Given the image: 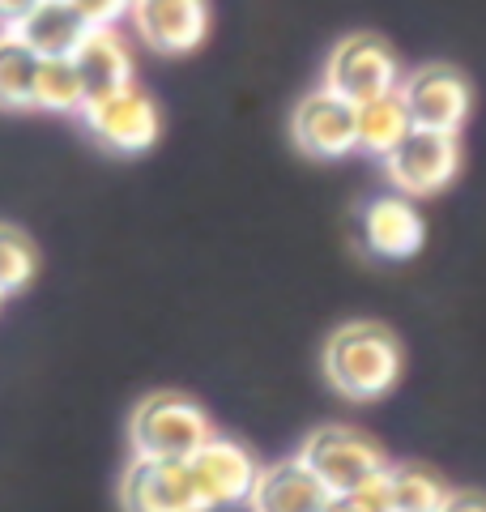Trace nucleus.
I'll return each mask as SVG.
<instances>
[{
  "mask_svg": "<svg viewBox=\"0 0 486 512\" xmlns=\"http://www.w3.org/2000/svg\"><path fill=\"white\" fill-rule=\"evenodd\" d=\"M90 22L73 0H43V5L22 22V43L39 60H73L77 47L90 39Z\"/></svg>",
  "mask_w": 486,
  "mask_h": 512,
  "instance_id": "obj_15",
  "label": "nucleus"
},
{
  "mask_svg": "<svg viewBox=\"0 0 486 512\" xmlns=\"http://www.w3.org/2000/svg\"><path fill=\"white\" fill-rule=\"evenodd\" d=\"M35 107L43 111H86V86L73 60H43L35 77Z\"/></svg>",
  "mask_w": 486,
  "mask_h": 512,
  "instance_id": "obj_19",
  "label": "nucleus"
},
{
  "mask_svg": "<svg viewBox=\"0 0 486 512\" xmlns=\"http://www.w3.org/2000/svg\"><path fill=\"white\" fill-rule=\"evenodd\" d=\"M324 512H376V508H367L363 500H354V495H337V500L324 508Z\"/></svg>",
  "mask_w": 486,
  "mask_h": 512,
  "instance_id": "obj_24",
  "label": "nucleus"
},
{
  "mask_svg": "<svg viewBox=\"0 0 486 512\" xmlns=\"http://www.w3.org/2000/svg\"><path fill=\"white\" fill-rule=\"evenodd\" d=\"M440 512H486V491H474V487L448 491V500H444Z\"/></svg>",
  "mask_w": 486,
  "mask_h": 512,
  "instance_id": "obj_23",
  "label": "nucleus"
},
{
  "mask_svg": "<svg viewBox=\"0 0 486 512\" xmlns=\"http://www.w3.org/2000/svg\"><path fill=\"white\" fill-rule=\"evenodd\" d=\"M39 64L18 30H0V107H35Z\"/></svg>",
  "mask_w": 486,
  "mask_h": 512,
  "instance_id": "obj_18",
  "label": "nucleus"
},
{
  "mask_svg": "<svg viewBox=\"0 0 486 512\" xmlns=\"http://www.w3.org/2000/svg\"><path fill=\"white\" fill-rule=\"evenodd\" d=\"M35 244L18 227H0V295H18L35 278Z\"/></svg>",
  "mask_w": 486,
  "mask_h": 512,
  "instance_id": "obj_20",
  "label": "nucleus"
},
{
  "mask_svg": "<svg viewBox=\"0 0 486 512\" xmlns=\"http://www.w3.org/2000/svg\"><path fill=\"white\" fill-rule=\"evenodd\" d=\"M77 77L86 86V103H99V99H111L133 86V56H128V43L120 39V30L111 26H99L90 30V39L77 47Z\"/></svg>",
  "mask_w": 486,
  "mask_h": 512,
  "instance_id": "obj_14",
  "label": "nucleus"
},
{
  "mask_svg": "<svg viewBox=\"0 0 486 512\" xmlns=\"http://www.w3.org/2000/svg\"><path fill=\"white\" fill-rule=\"evenodd\" d=\"M401 99L410 111L414 128H431V133H452L465 124L469 107H474V90H469L465 73H457L452 64H423L401 82Z\"/></svg>",
  "mask_w": 486,
  "mask_h": 512,
  "instance_id": "obj_6",
  "label": "nucleus"
},
{
  "mask_svg": "<svg viewBox=\"0 0 486 512\" xmlns=\"http://www.w3.org/2000/svg\"><path fill=\"white\" fill-rule=\"evenodd\" d=\"M0 299H5V295H0Z\"/></svg>",
  "mask_w": 486,
  "mask_h": 512,
  "instance_id": "obj_25",
  "label": "nucleus"
},
{
  "mask_svg": "<svg viewBox=\"0 0 486 512\" xmlns=\"http://www.w3.org/2000/svg\"><path fill=\"white\" fill-rule=\"evenodd\" d=\"M133 26L137 35L162 56H184L201 47L209 30L205 0H133Z\"/></svg>",
  "mask_w": 486,
  "mask_h": 512,
  "instance_id": "obj_11",
  "label": "nucleus"
},
{
  "mask_svg": "<svg viewBox=\"0 0 486 512\" xmlns=\"http://www.w3.org/2000/svg\"><path fill=\"white\" fill-rule=\"evenodd\" d=\"M81 116H86L90 133L99 137V146H107L111 154H141L158 141V107L133 86L111 94V99L86 103Z\"/></svg>",
  "mask_w": 486,
  "mask_h": 512,
  "instance_id": "obj_10",
  "label": "nucleus"
},
{
  "mask_svg": "<svg viewBox=\"0 0 486 512\" xmlns=\"http://www.w3.org/2000/svg\"><path fill=\"white\" fill-rule=\"evenodd\" d=\"M448 491L423 466H388L384 474V508L388 512H440Z\"/></svg>",
  "mask_w": 486,
  "mask_h": 512,
  "instance_id": "obj_17",
  "label": "nucleus"
},
{
  "mask_svg": "<svg viewBox=\"0 0 486 512\" xmlns=\"http://www.w3.org/2000/svg\"><path fill=\"white\" fill-rule=\"evenodd\" d=\"M43 5V0H0V30H22V22Z\"/></svg>",
  "mask_w": 486,
  "mask_h": 512,
  "instance_id": "obj_22",
  "label": "nucleus"
},
{
  "mask_svg": "<svg viewBox=\"0 0 486 512\" xmlns=\"http://www.w3.org/2000/svg\"><path fill=\"white\" fill-rule=\"evenodd\" d=\"M423 214L410 197H380L363 210V244L380 261H405L423 248Z\"/></svg>",
  "mask_w": 486,
  "mask_h": 512,
  "instance_id": "obj_13",
  "label": "nucleus"
},
{
  "mask_svg": "<svg viewBox=\"0 0 486 512\" xmlns=\"http://www.w3.org/2000/svg\"><path fill=\"white\" fill-rule=\"evenodd\" d=\"M461 167V150L452 133H431V128H414L401 146L384 158V175L401 197H435L452 184Z\"/></svg>",
  "mask_w": 486,
  "mask_h": 512,
  "instance_id": "obj_5",
  "label": "nucleus"
},
{
  "mask_svg": "<svg viewBox=\"0 0 486 512\" xmlns=\"http://www.w3.org/2000/svg\"><path fill=\"white\" fill-rule=\"evenodd\" d=\"M299 461L320 478L333 500L337 495H359L363 487H371L388 470V457L363 436V431L337 427V423L316 427L312 436L303 440Z\"/></svg>",
  "mask_w": 486,
  "mask_h": 512,
  "instance_id": "obj_3",
  "label": "nucleus"
},
{
  "mask_svg": "<svg viewBox=\"0 0 486 512\" xmlns=\"http://www.w3.org/2000/svg\"><path fill=\"white\" fill-rule=\"evenodd\" d=\"M295 146L312 158H346L359 150V107L337 99L329 90H316L295 107L290 120Z\"/></svg>",
  "mask_w": 486,
  "mask_h": 512,
  "instance_id": "obj_9",
  "label": "nucleus"
},
{
  "mask_svg": "<svg viewBox=\"0 0 486 512\" xmlns=\"http://www.w3.org/2000/svg\"><path fill=\"white\" fill-rule=\"evenodd\" d=\"M73 5L86 13V22L99 30V26H116L120 13L133 9V0H73Z\"/></svg>",
  "mask_w": 486,
  "mask_h": 512,
  "instance_id": "obj_21",
  "label": "nucleus"
},
{
  "mask_svg": "<svg viewBox=\"0 0 486 512\" xmlns=\"http://www.w3.org/2000/svg\"><path fill=\"white\" fill-rule=\"evenodd\" d=\"M192 470V483H197L205 508H235V504H248L252 491H256V478H261V466L256 457L243 448L239 440H226L214 436L197 457L188 461Z\"/></svg>",
  "mask_w": 486,
  "mask_h": 512,
  "instance_id": "obj_8",
  "label": "nucleus"
},
{
  "mask_svg": "<svg viewBox=\"0 0 486 512\" xmlns=\"http://www.w3.org/2000/svg\"><path fill=\"white\" fill-rule=\"evenodd\" d=\"M410 133H414V120L405 111L401 94H384V99L359 107V150L388 158Z\"/></svg>",
  "mask_w": 486,
  "mask_h": 512,
  "instance_id": "obj_16",
  "label": "nucleus"
},
{
  "mask_svg": "<svg viewBox=\"0 0 486 512\" xmlns=\"http://www.w3.org/2000/svg\"><path fill=\"white\" fill-rule=\"evenodd\" d=\"M324 376L350 402H376L401 380V346L376 320H350L324 342Z\"/></svg>",
  "mask_w": 486,
  "mask_h": 512,
  "instance_id": "obj_1",
  "label": "nucleus"
},
{
  "mask_svg": "<svg viewBox=\"0 0 486 512\" xmlns=\"http://www.w3.org/2000/svg\"><path fill=\"white\" fill-rule=\"evenodd\" d=\"M248 504L252 512H324L333 504V495L324 491V483L299 457H286L273 461V466H261Z\"/></svg>",
  "mask_w": 486,
  "mask_h": 512,
  "instance_id": "obj_12",
  "label": "nucleus"
},
{
  "mask_svg": "<svg viewBox=\"0 0 486 512\" xmlns=\"http://www.w3.org/2000/svg\"><path fill=\"white\" fill-rule=\"evenodd\" d=\"M124 512H209L197 483H192L188 461H158L133 457L120 483Z\"/></svg>",
  "mask_w": 486,
  "mask_h": 512,
  "instance_id": "obj_7",
  "label": "nucleus"
},
{
  "mask_svg": "<svg viewBox=\"0 0 486 512\" xmlns=\"http://www.w3.org/2000/svg\"><path fill=\"white\" fill-rule=\"evenodd\" d=\"M133 436V457H158V461H192L214 440L209 414L180 393H150L133 410L128 423Z\"/></svg>",
  "mask_w": 486,
  "mask_h": 512,
  "instance_id": "obj_2",
  "label": "nucleus"
},
{
  "mask_svg": "<svg viewBox=\"0 0 486 512\" xmlns=\"http://www.w3.org/2000/svg\"><path fill=\"white\" fill-rule=\"evenodd\" d=\"M324 90L346 99L350 107H367L384 99V94L401 90V69L397 56L380 35L359 30V35H346L333 47L329 64H324Z\"/></svg>",
  "mask_w": 486,
  "mask_h": 512,
  "instance_id": "obj_4",
  "label": "nucleus"
}]
</instances>
